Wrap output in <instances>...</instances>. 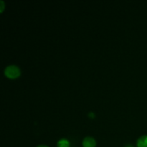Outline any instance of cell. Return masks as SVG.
I'll use <instances>...</instances> for the list:
<instances>
[{"label":"cell","mask_w":147,"mask_h":147,"mask_svg":"<svg viewBox=\"0 0 147 147\" xmlns=\"http://www.w3.org/2000/svg\"><path fill=\"white\" fill-rule=\"evenodd\" d=\"M20 73L21 71L20 67L15 65H10L4 69V75L9 78H17L20 76Z\"/></svg>","instance_id":"1"},{"label":"cell","mask_w":147,"mask_h":147,"mask_svg":"<svg viewBox=\"0 0 147 147\" xmlns=\"http://www.w3.org/2000/svg\"><path fill=\"white\" fill-rule=\"evenodd\" d=\"M37 147H48V146H46V145H39V146H37Z\"/></svg>","instance_id":"6"},{"label":"cell","mask_w":147,"mask_h":147,"mask_svg":"<svg viewBox=\"0 0 147 147\" xmlns=\"http://www.w3.org/2000/svg\"><path fill=\"white\" fill-rule=\"evenodd\" d=\"M126 147H134L133 146H131V145H128V146H126Z\"/></svg>","instance_id":"7"},{"label":"cell","mask_w":147,"mask_h":147,"mask_svg":"<svg viewBox=\"0 0 147 147\" xmlns=\"http://www.w3.org/2000/svg\"><path fill=\"white\" fill-rule=\"evenodd\" d=\"M4 9V2L2 1V0H1V1H0V12H2Z\"/></svg>","instance_id":"5"},{"label":"cell","mask_w":147,"mask_h":147,"mask_svg":"<svg viewBox=\"0 0 147 147\" xmlns=\"http://www.w3.org/2000/svg\"><path fill=\"white\" fill-rule=\"evenodd\" d=\"M57 147H70V142L66 139H61L57 142Z\"/></svg>","instance_id":"4"},{"label":"cell","mask_w":147,"mask_h":147,"mask_svg":"<svg viewBox=\"0 0 147 147\" xmlns=\"http://www.w3.org/2000/svg\"><path fill=\"white\" fill-rule=\"evenodd\" d=\"M138 147H147V135H143L138 139L137 142Z\"/></svg>","instance_id":"3"},{"label":"cell","mask_w":147,"mask_h":147,"mask_svg":"<svg viewBox=\"0 0 147 147\" xmlns=\"http://www.w3.org/2000/svg\"><path fill=\"white\" fill-rule=\"evenodd\" d=\"M83 147H96V142L94 138L91 136H86L83 141Z\"/></svg>","instance_id":"2"}]
</instances>
